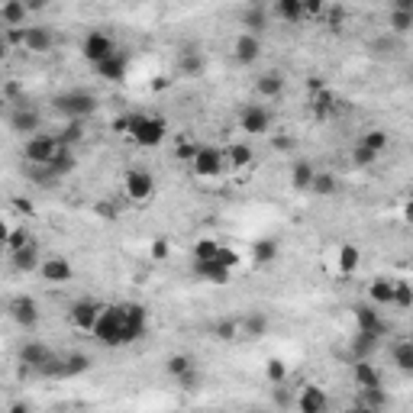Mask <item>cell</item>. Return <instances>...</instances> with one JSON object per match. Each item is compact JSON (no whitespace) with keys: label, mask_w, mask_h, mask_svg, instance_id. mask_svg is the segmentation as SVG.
<instances>
[{"label":"cell","mask_w":413,"mask_h":413,"mask_svg":"<svg viewBox=\"0 0 413 413\" xmlns=\"http://www.w3.org/2000/svg\"><path fill=\"white\" fill-rule=\"evenodd\" d=\"M349 413H381V410H375V407H365V404H355Z\"/></svg>","instance_id":"61"},{"label":"cell","mask_w":413,"mask_h":413,"mask_svg":"<svg viewBox=\"0 0 413 413\" xmlns=\"http://www.w3.org/2000/svg\"><path fill=\"white\" fill-rule=\"evenodd\" d=\"M7 123H10V130H13L16 136H26V139H32V136H39V132H42V113H39V110L32 107L26 97L13 104Z\"/></svg>","instance_id":"5"},{"label":"cell","mask_w":413,"mask_h":413,"mask_svg":"<svg viewBox=\"0 0 413 413\" xmlns=\"http://www.w3.org/2000/svg\"><path fill=\"white\" fill-rule=\"evenodd\" d=\"M100 314H104V304H97V300H91V297H81V300H75V304H71L68 320H71V326L94 333V326H97Z\"/></svg>","instance_id":"10"},{"label":"cell","mask_w":413,"mask_h":413,"mask_svg":"<svg viewBox=\"0 0 413 413\" xmlns=\"http://www.w3.org/2000/svg\"><path fill=\"white\" fill-rule=\"evenodd\" d=\"M281 259V242L278 239H255L252 242V261L255 265H275Z\"/></svg>","instance_id":"25"},{"label":"cell","mask_w":413,"mask_h":413,"mask_svg":"<svg viewBox=\"0 0 413 413\" xmlns=\"http://www.w3.org/2000/svg\"><path fill=\"white\" fill-rule=\"evenodd\" d=\"M352 378L359 388H384V378H381V371L371 365V359L352 362Z\"/></svg>","instance_id":"26"},{"label":"cell","mask_w":413,"mask_h":413,"mask_svg":"<svg viewBox=\"0 0 413 413\" xmlns=\"http://www.w3.org/2000/svg\"><path fill=\"white\" fill-rule=\"evenodd\" d=\"M194 275L204 278V281H210V284H223V281H230L233 271H226V268H223L216 259H210V261L194 259Z\"/></svg>","instance_id":"28"},{"label":"cell","mask_w":413,"mask_h":413,"mask_svg":"<svg viewBox=\"0 0 413 413\" xmlns=\"http://www.w3.org/2000/svg\"><path fill=\"white\" fill-rule=\"evenodd\" d=\"M271 16H278L284 23H300L304 20V4L300 0H278L271 7Z\"/></svg>","instance_id":"35"},{"label":"cell","mask_w":413,"mask_h":413,"mask_svg":"<svg viewBox=\"0 0 413 413\" xmlns=\"http://www.w3.org/2000/svg\"><path fill=\"white\" fill-rule=\"evenodd\" d=\"M81 139H85V123H81V120L65 123V130L58 132V142H61L65 149H75L78 142H81Z\"/></svg>","instance_id":"41"},{"label":"cell","mask_w":413,"mask_h":413,"mask_svg":"<svg viewBox=\"0 0 413 413\" xmlns=\"http://www.w3.org/2000/svg\"><path fill=\"white\" fill-rule=\"evenodd\" d=\"M178 388L187 390V394H197V390L204 388V371H200V368H194V371L181 375V378H178Z\"/></svg>","instance_id":"47"},{"label":"cell","mask_w":413,"mask_h":413,"mask_svg":"<svg viewBox=\"0 0 413 413\" xmlns=\"http://www.w3.org/2000/svg\"><path fill=\"white\" fill-rule=\"evenodd\" d=\"M410 343H413V339H410Z\"/></svg>","instance_id":"64"},{"label":"cell","mask_w":413,"mask_h":413,"mask_svg":"<svg viewBox=\"0 0 413 413\" xmlns=\"http://www.w3.org/2000/svg\"><path fill=\"white\" fill-rule=\"evenodd\" d=\"M359 261H362V252L355 245H343V249H339V268H343V271H355Z\"/></svg>","instance_id":"46"},{"label":"cell","mask_w":413,"mask_h":413,"mask_svg":"<svg viewBox=\"0 0 413 413\" xmlns=\"http://www.w3.org/2000/svg\"><path fill=\"white\" fill-rule=\"evenodd\" d=\"M7 314H10V320H13L20 329H36L39 304L32 297H26V294H16V297L7 304Z\"/></svg>","instance_id":"12"},{"label":"cell","mask_w":413,"mask_h":413,"mask_svg":"<svg viewBox=\"0 0 413 413\" xmlns=\"http://www.w3.org/2000/svg\"><path fill=\"white\" fill-rule=\"evenodd\" d=\"M307 91H314V94H320V91H326V87H323V81H320V78H307Z\"/></svg>","instance_id":"57"},{"label":"cell","mask_w":413,"mask_h":413,"mask_svg":"<svg viewBox=\"0 0 413 413\" xmlns=\"http://www.w3.org/2000/svg\"><path fill=\"white\" fill-rule=\"evenodd\" d=\"M30 242H32V239H30V233H26V230H13L7 236V249H10V252H20V249H26Z\"/></svg>","instance_id":"51"},{"label":"cell","mask_w":413,"mask_h":413,"mask_svg":"<svg viewBox=\"0 0 413 413\" xmlns=\"http://www.w3.org/2000/svg\"><path fill=\"white\" fill-rule=\"evenodd\" d=\"M294 394L288 390V384H275V407H291Z\"/></svg>","instance_id":"54"},{"label":"cell","mask_w":413,"mask_h":413,"mask_svg":"<svg viewBox=\"0 0 413 413\" xmlns=\"http://www.w3.org/2000/svg\"><path fill=\"white\" fill-rule=\"evenodd\" d=\"M284 91H288V78L281 71H265V75L255 78V94L261 100H278Z\"/></svg>","instance_id":"18"},{"label":"cell","mask_w":413,"mask_h":413,"mask_svg":"<svg viewBox=\"0 0 413 413\" xmlns=\"http://www.w3.org/2000/svg\"><path fill=\"white\" fill-rule=\"evenodd\" d=\"M316 181V168H314V161L310 159H297L291 165V184L297 187V191H310Z\"/></svg>","instance_id":"27"},{"label":"cell","mask_w":413,"mask_h":413,"mask_svg":"<svg viewBox=\"0 0 413 413\" xmlns=\"http://www.w3.org/2000/svg\"><path fill=\"white\" fill-rule=\"evenodd\" d=\"M355 404H365V407H375V410H388L390 407V394L384 388H359V400Z\"/></svg>","instance_id":"36"},{"label":"cell","mask_w":413,"mask_h":413,"mask_svg":"<svg viewBox=\"0 0 413 413\" xmlns=\"http://www.w3.org/2000/svg\"><path fill=\"white\" fill-rule=\"evenodd\" d=\"M152 255H155V259H168V245H165V242L159 239V242L152 245Z\"/></svg>","instance_id":"58"},{"label":"cell","mask_w":413,"mask_h":413,"mask_svg":"<svg viewBox=\"0 0 413 413\" xmlns=\"http://www.w3.org/2000/svg\"><path fill=\"white\" fill-rule=\"evenodd\" d=\"M97 107H100V100H97V94H91V91H65V94H55L52 97V110L58 116H65V120H81L85 123L87 116H94L97 113Z\"/></svg>","instance_id":"1"},{"label":"cell","mask_w":413,"mask_h":413,"mask_svg":"<svg viewBox=\"0 0 413 413\" xmlns=\"http://www.w3.org/2000/svg\"><path fill=\"white\" fill-rule=\"evenodd\" d=\"M239 323H242V336H252V339L268 336V326H271L265 310H252V314H245Z\"/></svg>","instance_id":"30"},{"label":"cell","mask_w":413,"mask_h":413,"mask_svg":"<svg viewBox=\"0 0 413 413\" xmlns=\"http://www.w3.org/2000/svg\"><path fill=\"white\" fill-rule=\"evenodd\" d=\"M7 413H30V404H23V400H16V404H10Z\"/></svg>","instance_id":"60"},{"label":"cell","mask_w":413,"mask_h":413,"mask_svg":"<svg viewBox=\"0 0 413 413\" xmlns=\"http://www.w3.org/2000/svg\"><path fill=\"white\" fill-rule=\"evenodd\" d=\"M320 13H323L320 0H307V4H304V16H320Z\"/></svg>","instance_id":"56"},{"label":"cell","mask_w":413,"mask_h":413,"mask_svg":"<svg viewBox=\"0 0 413 413\" xmlns=\"http://www.w3.org/2000/svg\"><path fill=\"white\" fill-rule=\"evenodd\" d=\"M239 130L249 136H268L271 132V110L265 104H245L239 113Z\"/></svg>","instance_id":"8"},{"label":"cell","mask_w":413,"mask_h":413,"mask_svg":"<svg viewBox=\"0 0 413 413\" xmlns=\"http://www.w3.org/2000/svg\"><path fill=\"white\" fill-rule=\"evenodd\" d=\"M61 149L65 146L58 142V132H39L23 142V159L26 165H52V159Z\"/></svg>","instance_id":"4"},{"label":"cell","mask_w":413,"mask_h":413,"mask_svg":"<svg viewBox=\"0 0 413 413\" xmlns=\"http://www.w3.org/2000/svg\"><path fill=\"white\" fill-rule=\"evenodd\" d=\"M261 55H265V46H261L259 36H249V32H242V36L233 42V58H236L239 65H259Z\"/></svg>","instance_id":"14"},{"label":"cell","mask_w":413,"mask_h":413,"mask_svg":"<svg viewBox=\"0 0 413 413\" xmlns=\"http://www.w3.org/2000/svg\"><path fill=\"white\" fill-rule=\"evenodd\" d=\"M255 413H271V410H255Z\"/></svg>","instance_id":"63"},{"label":"cell","mask_w":413,"mask_h":413,"mask_svg":"<svg viewBox=\"0 0 413 413\" xmlns=\"http://www.w3.org/2000/svg\"><path fill=\"white\" fill-rule=\"evenodd\" d=\"M126 307H104V314H100L97 326H94V339H97L100 345H110V349H116V345H126Z\"/></svg>","instance_id":"2"},{"label":"cell","mask_w":413,"mask_h":413,"mask_svg":"<svg viewBox=\"0 0 413 413\" xmlns=\"http://www.w3.org/2000/svg\"><path fill=\"white\" fill-rule=\"evenodd\" d=\"M390 362H394V368H397V371L413 375V343H410V339L390 345Z\"/></svg>","instance_id":"34"},{"label":"cell","mask_w":413,"mask_h":413,"mask_svg":"<svg viewBox=\"0 0 413 413\" xmlns=\"http://www.w3.org/2000/svg\"><path fill=\"white\" fill-rule=\"evenodd\" d=\"M378 159H381V155H378L375 149H368L365 142H359V146L352 149V161L359 165V168H371V165H375Z\"/></svg>","instance_id":"45"},{"label":"cell","mask_w":413,"mask_h":413,"mask_svg":"<svg viewBox=\"0 0 413 413\" xmlns=\"http://www.w3.org/2000/svg\"><path fill=\"white\" fill-rule=\"evenodd\" d=\"M310 110H314L320 120H326V116L336 113V100H333V94H329V91H320V94H314V97H310Z\"/></svg>","instance_id":"42"},{"label":"cell","mask_w":413,"mask_h":413,"mask_svg":"<svg viewBox=\"0 0 413 413\" xmlns=\"http://www.w3.org/2000/svg\"><path fill=\"white\" fill-rule=\"evenodd\" d=\"M178 71H181V78H200L207 71L204 52H197V49H181V55H178Z\"/></svg>","instance_id":"24"},{"label":"cell","mask_w":413,"mask_h":413,"mask_svg":"<svg viewBox=\"0 0 413 413\" xmlns=\"http://www.w3.org/2000/svg\"><path fill=\"white\" fill-rule=\"evenodd\" d=\"M194 368H197V365H194V359H191V355H184V352L168 355V362H165V371H168L175 381H178L181 375H187V371H194Z\"/></svg>","instance_id":"40"},{"label":"cell","mask_w":413,"mask_h":413,"mask_svg":"<svg viewBox=\"0 0 413 413\" xmlns=\"http://www.w3.org/2000/svg\"><path fill=\"white\" fill-rule=\"evenodd\" d=\"M123 187H126L130 200H149L155 194V178L146 168H130L126 178H123Z\"/></svg>","instance_id":"13"},{"label":"cell","mask_w":413,"mask_h":413,"mask_svg":"<svg viewBox=\"0 0 413 413\" xmlns=\"http://www.w3.org/2000/svg\"><path fill=\"white\" fill-rule=\"evenodd\" d=\"M216 252H220V245H216V242H210V239H200V242H197V249H194V259L210 261V259H216Z\"/></svg>","instance_id":"50"},{"label":"cell","mask_w":413,"mask_h":413,"mask_svg":"<svg viewBox=\"0 0 413 413\" xmlns=\"http://www.w3.org/2000/svg\"><path fill=\"white\" fill-rule=\"evenodd\" d=\"M26 175H30V181L36 184V187H58V178L49 171V165H26Z\"/></svg>","instance_id":"39"},{"label":"cell","mask_w":413,"mask_h":413,"mask_svg":"<svg viewBox=\"0 0 413 413\" xmlns=\"http://www.w3.org/2000/svg\"><path fill=\"white\" fill-rule=\"evenodd\" d=\"M390 10H400V13H413V0H394Z\"/></svg>","instance_id":"59"},{"label":"cell","mask_w":413,"mask_h":413,"mask_svg":"<svg viewBox=\"0 0 413 413\" xmlns=\"http://www.w3.org/2000/svg\"><path fill=\"white\" fill-rule=\"evenodd\" d=\"M223 168H226V149L200 146L197 159H194V175H200V178H216V175H223Z\"/></svg>","instance_id":"11"},{"label":"cell","mask_w":413,"mask_h":413,"mask_svg":"<svg viewBox=\"0 0 413 413\" xmlns=\"http://www.w3.org/2000/svg\"><path fill=\"white\" fill-rule=\"evenodd\" d=\"M339 178L336 175H326V171H316V181L314 187H310V194H320V197H333V194H339Z\"/></svg>","instance_id":"38"},{"label":"cell","mask_w":413,"mask_h":413,"mask_svg":"<svg viewBox=\"0 0 413 413\" xmlns=\"http://www.w3.org/2000/svg\"><path fill=\"white\" fill-rule=\"evenodd\" d=\"M404 216H407V220H413V200H410V204L404 207Z\"/></svg>","instance_id":"62"},{"label":"cell","mask_w":413,"mask_h":413,"mask_svg":"<svg viewBox=\"0 0 413 413\" xmlns=\"http://www.w3.org/2000/svg\"><path fill=\"white\" fill-rule=\"evenodd\" d=\"M26 20H30V4H20V0H7L0 4V26L4 30H26Z\"/></svg>","instance_id":"16"},{"label":"cell","mask_w":413,"mask_h":413,"mask_svg":"<svg viewBox=\"0 0 413 413\" xmlns=\"http://www.w3.org/2000/svg\"><path fill=\"white\" fill-rule=\"evenodd\" d=\"M271 146H275L278 152H294V149H297V142H294V136H275V139H271Z\"/></svg>","instance_id":"55"},{"label":"cell","mask_w":413,"mask_h":413,"mask_svg":"<svg viewBox=\"0 0 413 413\" xmlns=\"http://www.w3.org/2000/svg\"><path fill=\"white\" fill-rule=\"evenodd\" d=\"M126 132L136 139L139 146L155 149V146H161V139L168 136V123L161 120V116L132 113V116H126Z\"/></svg>","instance_id":"3"},{"label":"cell","mask_w":413,"mask_h":413,"mask_svg":"<svg viewBox=\"0 0 413 413\" xmlns=\"http://www.w3.org/2000/svg\"><path fill=\"white\" fill-rule=\"evenodd\" d=\"M58 352H52L46 343H39V339H30V343L20 345V352H16V359H20V365L26 368V371H42V368L49 365V362L55 359Z\"/></svg>","instance_id":"9"},{"label":"cell","mask_w":413,"mask_h":413,"mask_svg":"<svg viewBox=\"0 0 413 413\" xmlns=\"http://www.w3.org/2000/svg\"><path fill=\"white\" fill-rule=\"evenodd\" d=\"M197 152H200L197 142H178V149H175L178 159H181V161H191V165H194V159H197Z\"/></svg>","instance_id":"52"},{"label":"cell","mask_w":413,"mask_h":413,"mask_svg":"<svg viewBox=\"0 0 413 413\" xmlns=\"http://www.w3.org/2000/svg\"><path fill=\"white\" fill-rule=\"evenodd\" d=\"M271 26V7H265V4H249V7L242 10V30L249 32V36H259Z\"/></svg>","instance_id":"15"},{"label":"cell","mask_w":413,"mask_h":413,"mask_svg":"<svg viewBox=\"0 0 413 413\" xmlns=\"http://www.w3.org/2000/svg\"><path fill=\"white\" fill-rule=\"evenodd\" d=\"M368 297H371L375 307H394V300H397V281L375 278V281L368 284Z\"/></svg>","instance_id":"22"},{"label":"cell","mask_w":413,"mask_h":413,"mask_svg":"<svg viewBox=\"0 0 413 413\" xmlns=\"http://www.w3.org/2000/svg\"><path fill=\"white\" fill-rule=\"evenodd\" d=\"M255 161V149L245 146V142H233L230 149H226V165L230 168H245V165H252Z\"/></svg>","instance_id":"37"},{"label":"cell","mask_w":413,"mask_h":413,"mask_svg":"<svg viewBox=\"0 0 413 413\" xmlns=\"http://www.w3.org/2000/svg\"><path fill=\"white\" fill-rule=\"evenodd\" d=\"M55 32L49 26H26L23 30V49L26 52H52Z\"/></svg>","instance_id":"19"},{"label":"cell","mask_w":413,"mask_h":413,"mask_svg":"<svg viewBox=\"0 0 413 413\" xmlns=\"http://www.w3.org/2000/svg\"><path fill=\"white\" fill-rule=\"evenodd\" d=\"M352 316H355V326H359V333H371L375 339H384L390 336L394 329H390V323L381 316V310H378L375 304H355L352 307Z\"/></svg>","instance_id":"7"},{"label":"cell","mask_w":413,"mask_h":413,"mask_svg":"<svg viewBox=\"0 0 413 413\" xmlns=\"http://www.w3.org/2000/svg\"><path fill=\"white\" fill-rule=\"evenodd\" d=\"M362 142H365L368 149H375L378 155H384L390 146V136H388V130H368L365 136H362Z\"/></svg>","instance_id":"44"},{"label":"cell","mask_w":413,"mask_h":413,"mask_svg":"<svg viewBox=\"0 0 413 413\" xmlns=\"http://www.w3.org/2000/svg\"><path fill=\"white\" fill-rule=\"evenodd\" d=\"M388 26H390V32H394V36H407V32H413V13H400V10H390Z\"/></svg>","instance_id":"43"},{"label":"cell","mask_w":413,"mask_h":413,"mask_svg":"<svg viewBox=\"0 0 413 413\" xmlns=\"http://www.w3.org/2000/svg\"><path fill=\"white\" fill-rule=\"evenodd\" d=\"M265 375H268V381L271 384H284L288 381V365H284L281 359H271L268 362V368H265Z\"/></svg>","instance_id":"48"},{"label":"cell","mask_w":413,"mask_h":413,"mask_svg":"<svg viewBox=\"0 0 413 413\" xmlns=\"http://www.w3.org/2000/svg\"><path fill=\"white\" fill-rule=\"evenodd\" d=\"M42 255H39V245L30 242L26 249H20V252H10V265L16 268V271H23V275H30V271H39L42 268Z\"/></svg>","instance_id":"23"},{"label":"cell","mask_w":413,"mask_h":413,"mask_svg":"<svg viewBox=\"0 0 413 413\" xmlns=\"http://www.w3.org/2000/svg\"><path fill=\"white\" fill-rule=\"evenodd\" d=\"M394 307H397V310H410L413 307V284L397 281V300H394Z\"/></svg>","instance_id":"49"},{"label":"cell","mask_w":413,"mask_h":413,"mask_svg":"<svg viewBox=\"0 0 413 413\" xmlns=\"http://www.w3.org/2000/svg\"><path fill=\"white\" fill-rule=\"evenodd\" d=\"M91 355L85 352H68L61 355V378H75V375H85V371H91Z\"/></svg>","instance_id":"33"},{"label":"cell","mask_w":413,"mask_h":413,"mask_svg":"<svg viewBox=\"0 0 413 413\" xmlns=\"http://www.w3.org/2000/svg\"><path fill=\"white\" fill-rule=\"evenodd\" d=\"M75 168H78V155H75V149H61V152L52 159V165H49V171H52V175L58 178V181L71 178V175H75Z\"/></svg>","instance_id":"32"},{"label":"cell","mask_w":413,"mask_h":413,"mask_svg":"<svg viewBox=\"0 0 413 413\" xmlns=\"http://www.w3.org/2000/svg\"><path fill=\"white\" fill-rule=\"evenodd\" d=\"M97 75L104 78V81H110V85H120V81H126V75H130V55H126V52H116L113 58H107L104 65H97Z\"/></svg>","instance_id":"21"},{"label":"cell","mask_w":413,"mask_h":413,"mask_svg":"<svg viewBox=\"0 0 413 413\" xmlns=\"http://www.w3.org/2000/svg\"><path fill=\"white\" fill-rule=\"evenodd\" d=\"M116 52H120V49H116L113 36H110V32H104V30L87 32L85 42H81V55H85V58L91 61L94 68H97V65H104L107 58H113Z\"/></svg>","instance_id":"6"},{"label":"cell","mask_w":413,"mask_h":413,"mask_svg":"<svg viewBox=\"0 0 413 413\" xmlns=\"http://www.w3.org/2000/svg\"><path fill=\"white\" fill-rule=\"evenodd\" d=\"M42 278L46 281H52V284H65V281H71L75 278V268H71V261L68 259H61V255H49L46 261H42Z\"/></svg>","instance_id":"20"},{"label":"cell","mask_w":413,"mask_h":413,"mask_svg":"<svg viewBox=\"0 0 413 413\" xmlns=\"http://www.w3.org/2000/svg\"><path fill=\"white\" fill-rule=\"evenodd\" d=\"M216 261H220L226 271H233V268L239 265V252H236V249H223V245H220V252H216Z\"/></svg>","instance_id":"53"},{"label":"cell","mask_w":413,"mask_h":413,"mask_svg":"<svg viewBox=\"0 0 413 413\" xmlns=\"http://www.w3.org/2000/svg\"><path fill=\"white\" fill-rule=\"evenodd\" d=\"M297 407H300V413H326L329 410L326 390H323L320 384H307V388H300Z\"/></svg>","instance_id":"17"},{"label":"cell","mask_w":413,"mask_h":413,"mask_svg":"<svg viewBox=\"0 0 413 413\" xmlns=\"http://www.w3.org/2000/svg\"><path fill=\"white\" fill-rule=\"evenodd\" d=\"M381 345V339H375L371 333H355L352 343H349V352H352V362H365L375 355V349Z\"/></svg>","instance_id":"29"},{"label":"cell","mask_w":413,"mask_h":413,"mask_svg":"<svg viewBox=\"0 0 413 413\" xmlns=\"http://www.w3.org/2000/svg\"><path fill=\"white\" fill-rule=\"evenodd\" d=\"M239 333H242V323H239L236 316H220L216 323H210V336H214L216 343H233Z\"/></svg>","instance_id":"31"}]
</instances>
